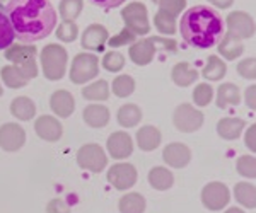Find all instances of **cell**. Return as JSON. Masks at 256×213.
I'll return each instance as SVG.
<instances>
[{"mask_svg":"<svg viewBox=\"0 0 256 213\" xmlns=\"http://www.w3.org/2000/svg\"><path fill=\"white\" fill-rule=\"evenodd\" d=\"M6 14L24 43L46 38L56 27V10L50 0H9Z\"/></svg>","mask_w":256,"mask_h":213,"instance_id":"6da1fadb","label":"cell"},{"mask_svg":"<svg viewBox=\"0 0 256 213\" xmlns=\"http://www.w3.org/2000/svg\"><path fill=\"white\" fill-rule=\"evenodd\" d=\"M180 31L190 46L207 50L224 36V19L208 5H195L188 9L180 20Z\"/></svg>","mask_w":256,"mask_h":213,"instance_id":"7a4b0ae2","label":"cell"},{"mask_svg":"<svg viewBox=\"0 0 256 213\" xmlns=\"http://www.w3.org/2000/svg\"><path fill=\"white\" fill-rule=\"evenodd\" d=\"M36 50L34 44L24 43L16 44L12 43L9 48H6V58L22 73L24 79H34L38 75V63H36Z\"/></svg>","mask_w":256,"mask_h":213,"instance_id":"3957f363","label":"cell"},{"mask_svg":"<svg viewBox=\"0 0 256 213\" xmlns=\"http://www.w3.org/2000/svg\"><path fill=\"white\" fill-rule=\"evenodd\" d=\"M158 48H162L166 51H176L178 44L174 39H168V38H147V39H140L137 43H134L128 50L130 60L134 61L138 67H146L154 60V55L158 51Z\"/></svg>","mask_w":256,"mask_h":213,"instance_id":"277c9868","label":"cell"},{"mask_svg":"<svg viewBox=\"0 0 256 213\" xmlns=\"http://www.w3.org/2000/svg\"><path fill=\"white\" fill-rule=\"evenodd\" d=\"M67 50L56 43H50L41 51V67L43 75L48 80H60L67 68Z\"/></svg>","mask_w":256,"mask_h":213,"instance_id":"5b68a950","label":"cell"},{"mask_svg":"<svg viewBox=\"0 0 256 213\" xmlns=\"http://www.w3.org/2000/svg\"><path fill=\"white\" fill-rule=\"evenodd\" d=\"M99 73V60L96 55L90 53H79L72 61L70 68V80L74 84H86V82L96 79Z\"/></svg>","mask_w":256,"mask_h":213,"instance_id":"8992f818","label":"cell"},{"mask_svg":"<svg viewBox=\"0 0 256 213\" xmlns=\"http://www.w3.org/2000/svg\"><path fill=\"white\" fill-rule=\"evenodd\" d=\"M122 17L125 22L126 29L132 31L135 36H144L150 31V24L147 17V7L140 2L128 3L125 9L122 10Z\"/></svg>","mask_w":256,"mask_h":213,"instance_id":"52a82bcc","label":"cell"},{"mask_svg":"<svg viewBox=\"0 0 256 213\" xmlns=\"http://www.w3.org/2000/svg\"><path fill=\"white\" fill-rule=\"evenodd\" d=\"M77 164L82 169L98 174L101 171H104V167L108 166V157H106L104 150L101 149V145H98V143H86L77 152Z\"/></svg>","mask_w":256,"mask_h":213,"instance_id":"ba28073f","label":"cell"},{"mask_svg":"<svg viewBox=\"0 0 256 213\" xmlns=\"http://www.w3.org/2000/svg\"><path fill=\"white\" fill-rule=\"evenodd\" d=\"M172 123H174L176 130L183 133H193L202 128L204 125V113L200 109H195L192 104H180L174 109L172 114Z\"/></svg>","mask_w":256,"mask_h":213,"instance_id":"9c48e42d","label":"cell"},{"mask_svg":"<svg viewBox=\"0 0 256 213\" xmlns=\"http://www.w3.org/2000/svg\"><path fill=\"white\" fill-rule=\"evenodd\" d=\"M230 193L224 183H208L202 190V203L207 210L218 212L229 205Z\"/></svg>","mask_w":256,"mask_h":213,"instance_id":"30bf717a","label":"cell"},{"mask_svg":"<svg viewBox=\"0 0 256 213\" xmlns=\"http://www.w3.org/2000/svg\"><path fill=\"white\" fill-rule=\"evenodd\" d=\"M108 183L118 191H126L137 183V169L132 164H113L108 171Z\"/></svg>","mask_w":256,"mask_h":213,"instance_id":"8fae6325","label":"cell"},{"mask_svg":"<svg viewBox=\"0 0 256 213\" xmlns=\"http://www.w3.org/2000/svg\"><path fill=\"white\" fill-rule=\"evenodd\" d=\"M227 29H229L227 32H230L239 39H250L254 36L256 24L248 12L234 10L227 15Z\"/></svg>","mask_w":256,"mask_h":213,"instance_id":"7c38bea8","label":"cell"},{"mask_svg":"<svg viewBox=\"0 0 256 213\" xmlns=\"http://www.w3.org/2000/svg\"><path fill=\"white\" fill-rule=\"evenodd\" d=\"M26 143V132L18 123H4L0 126V149L6 152H18Z\"/></svg>","mask_w":256,"mask_h":213,"instance_id":"4fadbf2b","label":"cell"},{"mask_svg":"<svg viewBox=\"0 0 256 213\" xmlns=\"http://www.w3.org/2000/svg\"><path fill=\"white\" fill-rule=\"evenodd\" d=\"M106 149H108V152L113 159L123 161V159L130 157L132 152H134V142H132V137L128 133L114 132L108 137Z\"/></svg>","mask_w":256,"mask_h":213,"instance_id":"5bb4252c","label":"cell"},{"mask_svg":"<svg viewBox=\"0 0 256 213\" xmlns=\"http://www.w3.org/2000/svg\"><path fill=\"white\" fill-rule=\"evenodd\" d=\"M110 39V32L104 26L101 24H90L88 29L82 34V48L89 51H102L104 44L108 43Z\"/></svg>","mask_w":256,"mask_h":213,"instance_id":"9a60e30c","label":"cell"},{"mask_svg":"<svg viewBox=\"0 0 256 213\" xmlns=\"http://www.w3.org/2000/svg\"><path fill=\"white\" fill-rule=\"evenodd\" d=\"M162 159L168 166L174 167V169H183L192 161V150L184 143H169L162 150Z\"/></svg>","mask_w":256,"mask_h":213,"instance_id":"2e32d148","label":"cell"},{"mask_svg":"<svg viewBox=\"0 0 256 213\" xmlns=\"http://www.w3.org/2000/svg\"><path fill=\"white\" fill-rule=\"evenodd\" d=\"M34 130L36 135L46 142H58L62 138V133H64L62 123L55 116H48V114H43L36 120Z\"/></svg>","mask_w":256,"mask_h":213,"instance_id":"e0dca14e","label":"cell"},{"mask_svg":"<svg viewBox=\"0 0 256 213\" xmlns=\"http://www.w3.org/2000/svg\"><path fill=\"white\" fill-rule=\"evenodd\" d=\"M50 108L58 118H68L74 113V108H76V99L65 89L55 91L50 97Z\"/></svg>","mask_w":256,"mask_h":213,"instance_id":"ac0fdd59","label":"cell"},{"mask_svg":"<svg viewBox=\"0 0 256 213\" xmlns=\"http://www.w3.org/2000/svg\"><path fill=\"white\" fill-rule=\"evenodd\" d=\"M82 118L88 123L90 128H104L110 123V109L106 106L99 104H89L84 108Z\"/></svg>","mask_w":256,"mask_h":213,"instance_id":"d6986e66","label":"cell"},{"mask_svg":"<svg viewBox=\"0 0 256 213\" xmlns=\"http://www.w3.org/2000/svg\"><path fill=\"white\" fill-rule=\"evenodd\" d=\"M244 51V44L242 41L232 36L230 32H227L226 36H222V39L218 41V53L227 60V61H232L239 58Z\"/></svg>","mask_w":256,"mask_h":213,"instance_id":"ffe728a7","label":"cell"},{"mask_svg":"<svg viewBox=\"0 0 256 213\" xmlns=\"http://www.w3.org/2000/svg\"><path fill=\"white\" fill-rule=\"evenodd\" d=\"M135 137H137V143H138L140 150H144V152H150V150H156L160 145V140H162V137H160V132H159L158 128H156V126H152V125L142 126Z\"/></svg>","mask_w":256,"mask_h":213,"instance_id":"44dd1931","label":"cell"},{"mask_svg":"<svg viewBox=\"0 0 256 213\" xmlns=\"http://www.w3.org/2000/svg\"><path fill=\"white\" fill-rule=\"evenodd\" d=\"M171 79L178 85V87H188L198 79V72L186 61H180L172 67Z\"/></svg>","mask_w":256,"mask_h":213,"instance_id":"7402d4cb","label":"cell"},{"mask_svg":"<svg viewBox=\"0 0 256 213\" xmlns=\"http://www.w3.org/2000/svg\"><path fill=\"white\" fill-rule=\"evenodd\" d=\"M217 106L220 109H226L229 106H238L241 102V91H239L238 85L230 84H220L217 89Z\"/></svg>","mask_w":256,"mask_h":213,"instance_id":"603a6c76","label":"cell"},{"mask_svg":"<svg viewBox=\"0 0 256 213\" xmlns=\"http://www.w3.org/2000/svg\"><path fill=\"white\" fill-rule=\"evenodd\" d=\"M244 130V121L239 118H222L217 123V133L224 140H236Z\"/></svg>","mask_w":256,"mask_h":213,"instance_id":"cb8c5ba5","label":"cell"},{"mask_svg":"<svg viewBox=\"0 0 256 213\" xmlns=\"http://www.w3.org/2000/svg\"><path fill=\"white\" fill-rule=\"evenodd\" d=\"M148 184L158 191H166L174 184V176L166 167H154L148 173Z\"/></svg>","mask_w":256,"mask_h":213,"instance_id":"d4e9b609","label":"cell"},{"mask_svg":"<svg viewBox=\"0 0 256 213\" xmlns=\"http://www.w3.org/2000/svg\"><path fill=\"white\" fill-rule=\"evenodd\" d=\"M10 113L12 116H16L20 121H30L36 114V106L30 97L20 96L10 102Z\"/></svg>","mask_w":256,"mask_h":213,"instance_id":"484cf974","label":"cell"},{"mask_svg":"<svg viewBox=\"0 0 256 213\" xmlns=\"http://www.w3.org/2000/svg\"><path fill=\"white\" fill-rule=\"evenodd\" d=\"M116 120L123 128H134L142 120V109L137 104H125L118 109Z\"/></svg>","mask_w":256,"mask_h":213,"instance_id":"4316f807","label":"cell"},{"mask_svg":"<svg viewBox=\"0 0 256 213\" xmlns=\"http://www.w3.org/2000/svg\"><path fill=\"white\" fill-rule=\"evenodd\" d=\"M146 207V198L140 193H126L118 203L120 213H144Z\"/></svg>","mask_w":256,"mask_h":213,"instance_id":"83f0119b","label":"cell"},{"mask_svg":"<svg viewBox=\"0 0 256 213\" xmlns=\"http://www.w3.org/2000/svg\"><path fill=\"white\" fill-rule=\"evenodd\" d=\"M226 63L218 58L217 55H212L207 58V63H205L204 70H202V75L204 79H207L210 82H217V80H222L226 77Z\"/></svg>","mask_w":256,"mask_h":213,"instance_id":"f1b7e54d","label":"cell"},{"mask_svg":"<svg viewBox=\"0 0 256 213\" xmlns=\"http://www.w3.org/2000/svg\"><path fill=\"white\" fill-rule=\"evenodd\" d=\"M236 202L246 208H256V186L251 183H238L234 188Z\"/></svg>","mask_w":256,"mask_h":213,"instance_id":"f546056e","label":"cell"},{"mask_svg":"<svg viewBox=\"0 0 256 213\" xmlns=\"http://www.w3.org/2000/svg\"><path fill=\"white\" fill-rule=\"evenodd\" d=\"M82 97L88 101H106L110 97V85L106 80H98L82 89Z\"/></svg>","mask_w":256,"mask_h":213,"instance_id":"4dcf8cb0","label":"cell"},{"mask_svg":"<svg viewBox=\"0 0 256 213\" xmlns=\"http://www.w3.org/2000/svg\"><path fill=\"white\" fill-rule=\"evenodd\" d=\"M154 24L158 27V31L166 36H172L176 32V15L168 10L159 9L154 17Z\"/></svg>","mask_w":256,"mask_h":213,"instance_id":"1f68e13d","label":"cell"},{"mask_svg":"<svg viewBox=\"0 0 256 213\" xmlns=\"http://www.w3.org/2000/svg\"><path fill=\"white\" fill-rule=\"evenodd\" d=\"M0 75H2L4 84L9 89H20L28 85V79H24L22 73H20L14 65H7L0 70Z\"/></svg>","mask_w":256,"mask_h":213,"instance_id":"d6a6232c","label":"cell"},{"mask_svg":"<svg viewBox=\"0 0 256 213\" xmlns=\"http://www.w3.org/2000/svg\"><path fill=\"white\" fill-rule=\"evenodd\" d=\"M84 0H62L60 2V15L64 20H76L80 15Z\"/></svg>","mask_w":256,"mask_h":213,"instance_id":"836d02e7","label":"cell"},{"mask_svg":"<svg viewBox=\"0 0 256 213\" xmlns=\"http://www.w3.org/2000/svg\"><path fill=\"white\" fill-rule=\"evenodd\" d=\"M14 38H16V32L12 29L9 17H7V14H4L0 10V50L9 48L14 43Z\"/></svg>","mask_w":256,"mask_h":213,"instance_id":"e575fe53","label":"cell"},{"mask_svg":"<svg viewBox=\"0 0 256 213\" xmlns=\"http://www.w3.org/2000/svg\"><path fill=\"white\" fill-rule=\"evenodd\" d=\"M135 91V80L130 75H118L113 80V94L116 97H128Z\"/></svg>","mask_w":256,"mask_h":213,"instance_id":"d590c367","label":"cell"},{"mask_svg":"<svg viewBox=\"0 0 256 213\" xmlns=\"http://www.w3.org/2000/svg\"><path fill=\"white\" fill-rule=\"evenodd\" d=\"M236 171L242 178L253 179L256 178V157L253 155H242L236 162Z\"/></svg>","mask_w":256,"mask_h":213,"instance_id":"8d00e7d4","label":"cell"},{"mask_svg":"<svg viewBox=\"0 0 256 213\" xmlns=\"http://www.w3.org/2000/svg\"><path fill=\"white\" fill-rule=\"evenodd\" d=\"M77 36H79V27H77V24L72 22V20H64V22L56 27V38L60 41L72 43V41L77 39Z\"/></svg>","mask_w":256,"mask_h":213,"instance_id":"74e56055","label":"cell"},{"mask_svg":"<svg viewBox=\"0 0 256 213\" xmlns=\"http://www.w3.org/2000/svg\"><path fill=\"white\" fill-rule=\"evenodd\" d=\"M212 99H214V89L208 84H198L195 91H193V101H195V104L200 106V108H205V106H208L212 102Z\"/></svg>","mask_w":256,"mask_h":213,"instance_id":"f35d334b","label":"cell"},{"mask_svg":"<svg viewBox=\"0 0 256 213\" xmlns=\"http://www.w3.org/2000/svg\"><path fill=\"white\" fill-rule=\"evenodd\" d=\"M125 67V56L118 51H108L102 58V68L108 72H120Z\"/></svg>","mask_w":256,"mask_h":213,"instance_id":"ab89813d","label":"cell"},{"mask_svg":"<svg viewBox=\"0 0 256 213\" xmlns=\"http://www.w3.org/2000/svg\"><path fill=\"white\" fill-rule=\"evenodd\" d=\"M236 68L242 79H248V80L256 79V58H244L241 63H238Z\"/></svg>","mask_w":256,"mask_h":213,"instance_id":"60d3db41","label":"cell"},{"mask_svg":"<svg viewBox=\"0 0 256 213\" xmlns=\"http://www.w3.org/2000/svg\"><path fill=\"white\" fill-rule=\"evenodd\" d=\"M137 36L134 34L132 31H128L126 27L123 29L122 32H118L116 36H113V38L108 39V44L111 48H120V46H125V44H130L132 41H135Z\"/></svg>","mask_w":256,"mask_h":213,"instance_id":"b9f144b4","label":"cell"},{"mask_svg":"<svg viewBox=\"0 0 256 213\" xmlns=\"http://www.w3.org/2000/svg\"><path fill=\"white\" fill-rule=\"evenodd\" d=\"M158 3H159V9L171 12L176 17H178V14H181V12L184 10V7H186V0H159Z\"/></svg>","mask_w":256,"mask_h":213,"instance_id":"7bdbcfd3","label":"cell"},{"mask_svg":"<svg viewBox=\"0 0 256 213\" xmlns=\"http://www.w3.org/2000/svg\"><path fill=\"white\" fill-rule=\"evenodd\" d=\"M46 213H72V210H70V207L64 202V200L55 198L48 203Z\"/></svg>","mask_w":256,"mask_h":213,"instance_id":"ee69618b","label":"cell"},{"mask_svg":"<svg viewBox=\"0 0 256 213\" xmlns=\"http://www.w3.org/2000/svg\"><path fill=\"white\" fill-rule=\"evenodd\" d=\"M244 143L250 150H253L256 154V123L251 125L250 128L246 130V135H244Z\"/></svg>","mask_w":256,"mask_h":213,"instance_id":"f6af8a7d","label":"cell"},{"mask_svg":"<svg viewBox=\"0 0 256 213\" xmlns=\"http://www.w3.org/2000/svg\"><path fill=\"white\" fill-rule=\"evenodd\" d=\"M92 5L101 7V9H114V7H120L122 3H125L126 0H89Z\"/></svg>","mask_w":256,"mask_h":213,"instance_id":"bcb514c9","label":"cell"},{"mask_svg":"<svg viewBox=\"0 0 256 213\" xmlns=\"http://www.w3.org/2000/svg\"><path fill=\"white\" fill-rule=\"evenodd\" d=\"M244 102L250 109L256 111V85H250L244 92Z\"/></svg>","mask_w":256,"mask_h":213,"instance_id":"7dc6e473","label":"cell"},{"mask_svg":"<svg viewBox=\"0 0 256 213\" xmlns=\"http://www.w3.org/2000/svg\"><path fill=\"white\" fill-rule=\"evenodd\" d=\"M208 2L214 3L217 9H229V7L234 3V0H208Z\"/></svg>","mask_w":256,"mask_h":213,"instance_id":"c3c4849f","label":"cell"},{"mask_svg":"<svg viewBox=\"0 0 256 213\" xmlns=\"http://www.w3.org/2000/svg\"><path fill=\"white\" fill-rule=\"evenodd\" d=\"M226 213H244V212H242L241 208H238V207H232V208H229Z\"/></svg>","mask_w":256,"mask_h":213,"instance_id":"681fc988","label":"cell"},{"mask_svg":"<svg viewBox=\"0 0 256 213\" xmlns=\"http://www.w3.org/2000/svg\"><path fill=\"white\" fill-rule=\"evenodd\" d=\"M4 94V89H2V85H0V96H2Z\"/></svg>","mask_w":256,"mask_h":213,"instance_id":"f907efd6","label":"cell"},{"mask_svg":"<svg viewBox=\"0 0 256 213\" xmlns=\"http://www.w3.org/2000/svg\"><path fill=\"white\" fill-rule=\"evenodd\" d=\"M152 2H154V3H158V2H159V0H152Z\"/></svg>","mask_w":256,"mask_h":213,"instance_id":"816d5d0a","label":"cell"},{"mask_svg":"<svg viewBox=\"0 0 256 213\" xmlns=\"http://www.w3.org/2000/svg\"><path fill=\"white\" fill-rule=\"evenodd\" d=\"M2 3H4V0H0V5H2Z\"/></svg>","mask_w":256,"mask_h":213,"instance_id":"f5cc1de1","label":"cell"}]
</instances>
